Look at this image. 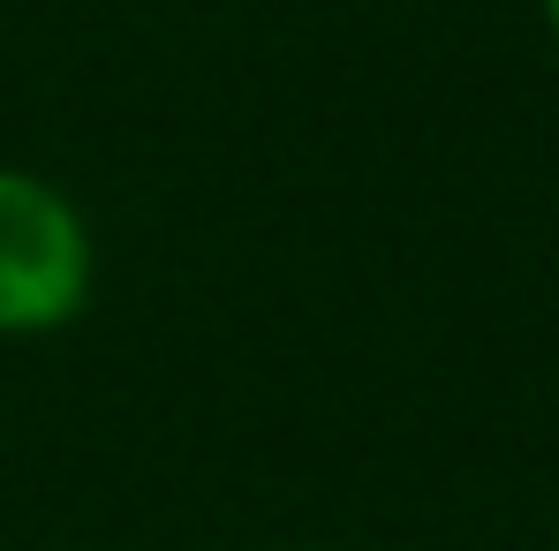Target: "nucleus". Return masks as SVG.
I'll list each match as a JSON object with an SVG mask.
<instances>
[{
    "instance_id": "obj_3",
    "label": "nucleus",
    "mask_w": 559,
    "mask_h": 551,
    "mask_svg": "<svg viewBox=\"0 0 559 551\" xmlns=\"http://www.w3.org/2000/svg\"><path fill=\"white\" fill-rule=\"evenodd\" d=\"M552 551H559V544H552Z\"/></svg>"
},
{
    "instance_id": "obj_1",
    "label": "nucleus",
    "mask_w": 559,
    "mask_h": 551,
    "mask_svg": "<svg viewBox=\"0 0 559 551\" xmlns=\"http://www.w3.org/2000/svg\"><path fill=\"white\" fill-rule=\"evenodd\" d=\"M92 227L69 189L0 167V340L61 333L92 302Z\"/></svg>"
},
{
    "instance_id": "obj_2",
    "label": "nucleus",
    "mask_w": 559,
    "mask_h": 551,
    "mask_svg": "<svg viewBox=\"0 0 559 551\" xmlns=\"http://www.w3.org/2000/svg\"><path fill=\"white\" fill-rule=\"evenodd\" d=\"M545 8V31H552V46H559V0H537Z\"/></svg>"
}]
</instances>
